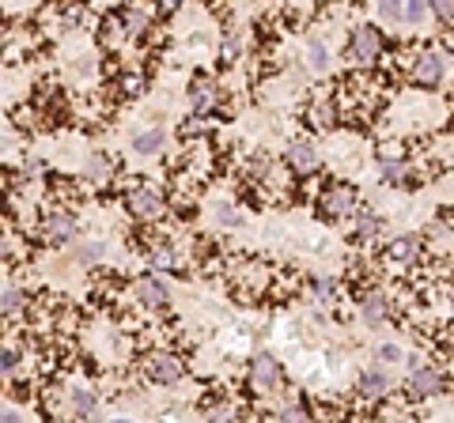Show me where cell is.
<instances>
[{"label":"cell","instance_id":"cell-1","mask_svg":"<svg viewBox=\"0 0 454 423\" xmlns=\"http://www.w3.org/2000/svg\"><path fill=\"white\" fill-rule=\"evenodd\" d=\"M378 50H383V31H378V27L367 23V27H356V31H352V42H348L352 61L367 64V61L378 57Z\"/></svg>","mask_w":454,"mask_h":423},{"label":"cell","instance_id":"cell-2","mask_svg":"<svg viewBox=\"0 0 454 423\" xmlns=\"http://www.w3.org/2000/svg\"><path fill=\"white\" fill-rule=\"evenodd\" d=\"M352 204H356V189L352 185H333V189L322 196V212L329 215V220H345V215H352Z\"/></svg>","mask_w":454,"mask_h":423},{"label":"cell","instance_id":"cell-3","mask_svg":"<svg viewBox=\"0 0 454 423\" xmlns=\"http://www.w3.org/2000/svg\"><path fill=\"white\" fill-rule=\"evenodd\" d=\"M439 385H443V378H439V371H435V366H413V374H409V393H413L416 401L435 397V393H439Z\"/></svg>","mask_w":454,"mask_h":423},{"label":"cell","instance_id":"cell-4","mask_svg":"<svg viewBox=\"0 0 454 423\" xmlns=\"http://www.w3.org/2000/svg\"><path fill=\"white\" fill-rule=\"evenodd\" d=\"M288 166L299 171V174L318 171V148H314L311 140H292L288 144Z\"/></svg>","mask_w":454,"mask_h":423},{"label":"cell","instance_id":"cell-5","mask_svg":"<svg viewBox=\"0 0 454 423\" xmlns=\"http://www.w3.org/2000/svg\"><path fill=\"white\" fill-rule=\"evenodd\" d=\"M148 378L159 385H174V382H182V363L174 355H152L148 359Z\"/></svg>","mask_w":454,"mask_h":423},{"label":"cell","instance_id":"cell-6","mask_svg":"<svg viewBox=\"0 0 454 423\" xmlns=\"http://www.w3.org/2000/svg\"><path fill=\"white\" fill-rule=\"evenodd\" d=\"M129 208H133V215H144V220H152V215L163 212V196L152 189V185H136L133 196H129Z\"/></svg>","mask_w":454,"mask_h":423},{"label":"cell","instance_id":"cell-7","mask_svg":"<svg viewBox=\"0 0 454 423\" xmlns=\"http://www.w3.org/2000/svg\"><path fill=\"white\" fill-rule=\"evenodd\" d=\"M133 295H136V303H144V306H166V284L159 276H141L136 287H133Z\"/></svg>","mask_w":454,"mask_h":423},{"label":"cell","instance_id":"cell-8","mask_svg":"<svg viewBox=\"0 0 454 423\" xmlns=\"http://www.w3.org/2000/svg\"><path fill=\"white\" fill-rule=\"evenodd\" d=\"M250 378H254L257 389H276V385H281V366H276L273 355H257Z\"/></svg>","mask_w":454,"mask_h":423},{"label":"cell","instance_id":"cell-9","mask_svg":"<svg viewBox=\"0 0 454 423\" xmlns=\"http://www.w3.org/2000/svg\"><path fill=\"white\" fill-rule=\"evenodd\" d=\"M413 76L420 83H439L443 76H447V57H443V53H424V57L416 61Z\"/></svg>","mask_w":454,"mask_h":423},{"label":"cell","instance_id":"cell-10","mask_svg":"<svg viewBox=\"0 0 454 423\" xmlns=\"http://www.w3.org/2000/svg\"><path fill=\"white\" fill-rule=\"evenodd\" d=\"M190 102H193V110H197V117L205 114L212 102H216V83H212L205 72H201V76H193V83H190Z\"/></svg>","mask_w":454,"mask_h":423},{"label":"cell","instance_id":"cell-11","mask_svg":"<svg viewBox=\"0 0 454 423\" xmlns=\"http://www.w3.org/2000/svg\"><path fill=\"white\" fill-rule=\"evenodd\" d=\"M166 148V129H144L133 136V152L136 155H159Z\"/></svg>","mask_w":454,"mask_h":423},{"label":"cell","instance_id":"cell-12","mask_svg":"<svg viewBox=\"0 0 454 423\" xmlns=\"http://www.w3.org/2000/svg\"><path fill=\"white\" fill-rule=\"evenodd\" d=\"M72 234H76V220H72L69 212H57V215H50V220H45V238L69 242Z\"/></svg>","mask_w":454,"mask_h":423},{"label":"cell","instance_id":"cell-13","mask_svg":"<svg viewBox=\"0 0 454 423\" xmlns=\"http://www.w3.org/2000/svg\"><path fill=\"white\" fill-rule=\"evenodd\" d=\"M386 389H390V378H386L383 371H364L360 374V393H364V397H383Z\"/></svg>","mask_w":454,"mask_h":423},{"label":"cell","instance_id":"cell-14","mask_svg":"<svg viewBox=\"0 0 454 423\" xmlns=\"http://www.w3.org/2000/svg\"><path fill=\"white\" fill-rule=\"evenodd\" d=\"M416 250H420V238H416V234H402V238L390 242V257L394 261H413Z\"/></svg>","mask_w":454,"mask_h":423},{"label":"cell","instance_id":"cell-15","mask_svg":"<svg viewBox=\"0 0 454 423\" xmlns=\"http://www.w3.org/2000/svg\"><path fill=\"white\" fill-rule=\"evenodd\" d=\"M122 27H125V34H144L148 31V12H141V8H125Z\"/></svg>","mask_w":454,"mask_h":423},{"label":"cell","instance_id":"cell-16","mask_svg":"<svg viewBox=\"0 0 454 423\" xmlns=\"http://www.w3.org/2000/svg\"><path fill=\"white\" fill-rule=\"evenodd\" d=\"M378 231H383V220H378L375 212H360L356 215V234L360 238H378Z\"/></svg>","mask_w":454,"mask_h":423},{"label":"cell","instance_id":"cell-17","mask_svg":"<svg viewBox=\"0 0 454 423\" xmlns=\"http://www.w3.org/2000/svg\"><path fill=\"white\" fill-rule=\"evenodd\" d=\"M386 317V299L383 295H367L364 299V322L367 325H378Z\"/></svg>","mask_w":454,"mask_h":423},{"label":"cell","instance_id":"cell-18","mask_svg":"<svg viewBox=\"0 0 454 423\" xmlns=\"http://www.w3.org/2000/svg\"><path fill=\"white\" fill-rule=\"evenodd\" d=\"M378 171H383V178H386V182H405V163H402V159H394V155H383V159H378Z\"/></svg>","mask_w":454,"mask_h":423},{"label":"cell","instance_id":"cell-19","mask_svg":"<svg viewBox=\"0 0 454 423\" xmlns=\"http://www.w3.org/2000/svg\"><path fill=\"white\" fill-rule=\"evenodd\" d=\"M148 261H152V268H174V250L166 246V242H155V246L148 250Z\"/></svg>","mask_w":454,"mask_h":423},{"label":"cell","instance_id":"cell-20","mask_svg":"<svg viewBox=\"0 0 454 423\" xmlns=\"http://www.w3.org/2000/svg\"><path fill=\"white\" fill-rule=\"evenodd\" d=\"M72 412H76L80 420H91L95 416V397H91L87 389H76L72 393Z\"/></svg>","mask_w":454,"mask_h":423},{"label":"cell","instance_id":"cell-21","mask_svg":"<svg viewBox=\"0 0 454 423\" xmlns=\"http://www.w3.org/2000/svg\"><path fill=\"white\" fill-rule=\"evenodd\" d=\"M23 306H27V295L20 287H8L4 295H0V310H4V314H20Z\"/></svg>","mask_w":454,"mask_h":423},{"label":"cell","instance_id":"cell-22","mask_svg":"<svg viewBox=\"0 0 454 423\" xmlns=\"http://www.w3.org/2000/svg\"><path fill=\"white\" fill-rule=\"evenodd\" d=\"M307 61H311V69H326V64H329V50H326V42L314 38V42L307 45Z\"/></svg>","mask_w":454,"mask_h":423},{"label":"cell","instance_id":"cell-23","mask_svg":"<svg viewBox=\"0 0 454 423\" xmlns=\"http://www.w3.org/2000/svg\"><path fill=\"white\" fill-rule=\"evenodd\" d=\"M216 223L220 227H243V215H239V208H231V204H216Z\"/></svg>","mask_w":454,"mask_h":423},{"label":"cell","instance_id":"cell-24","mask_svg":"<svg viewBox=\"0 0 454 423\" xmlns=\"http://www.w3.org/2000/svg\"><path fill=\"white\" fill-rule=\"evenodd\" d=\"M424 12H428L424 4H402V12H397V23H420Z\"/></svg>","mask_w":454,"mask_h":423},{"label":"cell","instance_id":"cell-25","mask_svg":"<svg viewBox=\"0 0 454 423\" xmlns=\"http://www.w3.org/2000/svg\"><path fill=\"white\" fill-rule=\"evenodd\" d=\"M15 366H20V352L0 347V374H15Z\"/></svg>","mask_w":454,"mask_h":423},{"label":"cell","instance_id":"cell-26","mask_svg":"<svg viewBox=\"0 0 454 423\" xmlns=\"http://www.w3.org/2000/svg\"><path fill=\"white\" fill-rule=\"evenodd\" d=\"M281 423H307V412L292 401V404H284V408H281Z\"/></svg>","mask_w":454,"mask_h":423},{"label":"cell","instance_id":"cell-27","mask_svg":"<svg viewBox=\"0 0 454 423\" xmlns=\"http://www.w3.org/2000/svg\"><path fill=\"white\" fill-rule=\"evenodd\" d=\"M378 359H383V363H402L405 352L397 344H378Z\"/></svg>","mask_w":454,"mask_h":423},{"label":"cell","instance_id":"cell-28","mask_svg":"<svg viewBox=\"0 0 454 423\" xmlns=\"http://www.w3.org/2000/svg\"><path fill=\"white\" fill-rule=\"evenodd\" d=\"M397 12H402V4H378V20L386 23H397Z\"/></svg>","mask_w":454,"mask_h":423},{"label":"cell","instance_id":"cell-29","mask_svg":"<svg viewBox=\"0 0 454 423\" xmlns=\"http://www.w3.org/2000/svg\"><path fill=\"white\" fill-rule=\"evenodd\" d=\"M182 133H186V136H201V133H205V121H201V117H190Z\"/></svg>","mask_w":454,"mask_h":423},{"label":"cell","instance_id":"cell-30","mask_svg":"<svg viewBox=\"0 0 454 423\" xmlns=\"http://www.w3.org/2000/svg\"><path fill=\"white\" fill-rule=\"evenodd\" d=\"M314 295H318V299H333V284H329V280H314Z\"/></svg>","mask_w":454,"mask_h":423},{"label":"cell","instance_id":"cell-31","mask_svg":"<svg viewBox=\"0 0 454 423\" xmlns=\"http://www.w3.org/2000/svg\"><path fill=\"white\" fill-rule=\"evenodd\" d=\"M0 423H23V416L15 408H0Z\"/></svg>","mask_w":454,"mask_h":423},{"label":"cell","instance_id":"cell-32","mask_svg":"<svg viewBox=\"0 0 454 423\" xmlns=\"http://www.w3.org/2000/svg\"><path fill=\"white\" fill-rule=\"evenodd\" d=\"M95 257H103V246H87V250H80V261H95Z\"/></svg>","mask_w":454,"mask_h":423},{"label":"cell","instance_id":"cell-33","mask_svg":"<svg viewBox=\"0 0 454 423\" xmlns=\"http://www.w3.org/2000/svg\"><path fill=\"white\" fill-rule=\"evenodd\" d=\"M432 12L439 15L443 23H451V4H432Z\"/></svg>","mask_w":454,"mask_h":423},{"label":"cell","instance_id":"cell-34","mask_svg":"<svg viewBox=\"0 0 454 423\" xmlns=\"http://www.w3.org/2000/svg\"><path fill=\"white\" fill-rule=\"evenodd\" d=\"M250 166H254L257 174H265V171H269V159H265V155H254V159H250Z\"/></svg>","mask_w":454,"mask_h":423},{"label":"cell","instance_id":"cell-35","mask_svg":"<svg viewBox=\"0 0 454 423\" xmlns=\"http://www.w3.org/2000/svg\"><path fill=\"white\" fill-rule=\"evenodd\" d=\"M208 423H231V412H224V408H220V412H212Z\"/></svg>","mask_w":454,"mask_h":423},{"label":"cell","instance_id":"cell-36","mask_svg":"<svg viewBox=\"0 0 454 423\" xmlns=\"http://www.w3.org/2000/svg\"><path fill=\"white\" fill-rule=\"evenodd\" d=\"M64 23H80V8H69V12H64Z\"/></svg>","mask_w":454,"mask_h":423},{"label":"cell","instance_id":"cell-37","mask_svg":"<svg viewBox=\"0 0 454 423\" xmlns=\"http://www.w3.org/2000/svg\"><path fill=\"white\" fill-rule=\"evenodd\" d=\"M8 253H12V246H8V238L0 234V261H8Z\"/></svg>","mask_w":454,"mask_h":423},{"label":"cell","instance_id":"cell-38","mask_svg":"<svg viewBox=\"0 0 454 423\" xmlns=\"http://www.w3.org/2000/svg\"><path fill=\"white\" fill-rule=\"evenodd\" d=\"M4 42H8V34H4V31H0V53H4Z\"/></svg>","mask_w":454,"mask_h":423},{"label":"cell","instance_id":"cell-39","mask_svg":"<svg viewBox=\"0 0 454 423\" xmlns=\"http://www.w3.org/2000/svg\"><path fill=\"white\" fill-rule=\"evenodd\" d=\"M110 423H133V420H110Z\"/></svg>","mask_w":454,"mask_h":423},{"label":"cell","instance_id":"cell-40","mask_svg":"<svg viewBox=\"0 0 454 423\" xmlns=\"http://www.w3.org/2000/svg\"><path fill=\"white\" fill-rule=\"evenodd\" d=\"M397 423H402V420H397Z\"/></svg>","mask_w":454,"mask_h":423}]
</instances>
